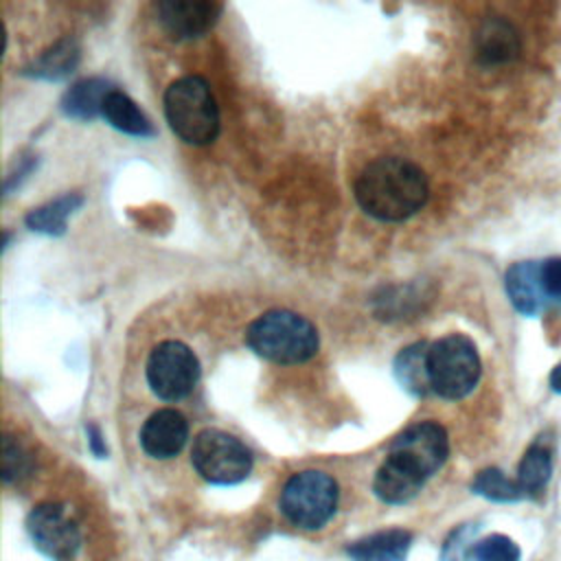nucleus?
<instances>
[{
  "label": "nucleus",
  "mask_w": 561,
  "mask_h": 561,
  "mask_svg": "<svg viewBox=\"0 0 561 561\" xmlns=\"http://www.w3.org/2000/svg\"><path fill=\"white\" fill-rule=\"evenodd\" d=\"M337 508V484L322 471L294 473L280 491L283 515L302 530L322 528Z\"/></svg>",
  "instance_id": "obj_5"
},
{
  "label": "nucleus",
  "mask_w": 561,
  "mask_h": 561,
  "mask_svg": "<svg viewBox=\"0 0 561 561\" xmlns=\"http://www.w3.org/2000/svg\"><path fill=\"white\" fill-rule=\"evenodd\" d=\"M427 342H414L405 348L394 359V377L397 381L412 394L423 397L432 390L430 386V373H427Z\"/></svg>",
  "instance_id": "obj_19"
},
{
  "label": "nucleus",
  "mask_w": 561,
  "mask_h": 561,
  "mask_svg": "<svg viewBox=\"0 0 561 561\" xmlns=\"http://www.w3.org/2000/svg\"><path fill=\"white\" fill-rule=\"evenodd\" d=\"M425 484V478L403 458L388 454L375 473L373 491L386 504L410 502Z\"/></svg>",
  "instance_id": "obj_12"
},
{
  "label": "nucleus",
  "mask_w": 561,
  "mask_h": 561,
  "mask_svg": "<svg viewBox=\"0 0 561 561\" xmlns=\"http://www.w3.org/2000/svg\"><path fill=\"white\" fill-rule=\"evenodd\" d=\"M504 285H506V294H508L513 307L522 316H537L548 305V298H546L543 285H541L539 261L513 263L506 270Z\"/></svg>",
  "instance_id": "obj_13"
},
{
  "label": "nucleus",
  "mask_w": 561,
  "mask_h": 561,
  "mask_svg": "<svg viewBox=\"0 0 561 561\" xmlns=\"http://www.w3.org/2000/svg\"><path fill=\"white\" fill-rule=\"evenodd\" d=\"M519 546L500 533H493L480 541H476L469 550V561H519Z\"/></svg>",
  "instance_id": "obj_23"
},
{
  "label": "nucleus",
  "mask_w": 561,
  "mask_h": 561,
  "mask_svg": "<svg viewBox=\"0 0 561 561\" xmlns=\"http://www.w3.org/2000/svg\"><path fill=\"white\" fill-rule=\"evenodd\" d=\"M199 379V362L195 353L178 340L160 342L147 359V381L156 397L180 401L188 397Z\"/></svg>",
  "instance_id": "obj_7"
},
{
  "label": "nucleus",
  "mask_w": 561,
  "mask_h": 561,
  "mask_svg": "<svg viewBox=\"0 0 561 561\" xmlns=\"http://www.w3.org/2000/svg\"><path fill=\"white\" fill-rule=\"evenodd\" d=\"M476 528L471 524L458 526L443 543L438 561H469V550H471V539H473Z\"/></svg>",
  "instance_id": "obj_25"
},
{
  "label": "nucleus",
  "mask_w": 561,
  "mask_h": 561,
  "mask_svg": "<svg viewBox=\"0 0 561 561\" xmlns=\"http://www.w3.org/2000/svg\"><path fill=\"white\" fill-rule=\"evenodd\" d=\"M539 274L548 302L561 305V256L539 261Z\"/></svg>",
  "instance_id": "obj_26"
},
{
  "label": "nucleus",
  "mask_w": 561,
  "mask_h": 561,
  "mask_svg": "<svg viewBox=\"0 0 561 561\" xmlns=\"http://www.w3.org/2000/svg\"><path fill=\"white\" fill-rule=\"evenodd\" d=\"M116 90L107 79L92 77L77 81L61 99V112L77 121H92L103 116V103Z\"/></svg>",
  "instance_id": "obj_16"
},
{
  "label": "nucleus",
  "mask_w": 561,
  "mask_h": 561,
  "mask_svg": "<svg viewBox=\"0 0 561 561\" xmlns=\"http://www.w3.org/2000/svg\"><path fill=\"white\" fill-rule=\"evenodd\" d=\"M83 204V197L77 193H66L39 208H33L26 215V226L35 232L44 234H64L66 232V221L68 217Z\"/></svg>",
  "instance_id": "obj_20"
},
{
  "label": "nucleus",
  "mask_w": 561,
  "mask_h": 561,
  "mask_svg": "<svg viewBox=\"0 0 561 561\" xmlns=\"http://www.w3.org/2000/svg\"><path fill=\"white\" fill-rule=\"evenodd\" d=\"M388 454L403 458L427 480L445 465L449 456V438L443 425L434 421H421L394 436Z\"/></svg>",
  "instance_id": "obj_9"
},
{
  "label": "nucleus",
  "mask_w": 561,
  "mask_h": 561,
  "mask_svg": "<svg viewBox=\"0 0 561 561\" xmlns=\"http://www.w3.org/2000/svg\"><path fill=\"white\" fill-rule=\"evenodd\" d=\"M248 346L276 364H302L318 353V331L300 313L274 309L261 313L245 331Z\"/></svg>",
  "instance_id": "obj_2"
},
{
  "label": "nucleus",
  "mask_w": 561,
  "mask_h": 561,
  "mask_svg": "<svg viewBox=\"0 0 561 561\" xmlns=\"http://www.w3.org/2000/svg\"><path fill=\"white\" fill-rule=\"evenodd\" d=\"M158 20L178 39L206 35L219 20L224 4L210 0H162L156 4Z\"/></svg>",
  "instance_id": "obj_10"
},
{
  "label": "nucleus",
  "mask_w": 561,
  "mask_h": 561,
  "mask_svg": "<svg viewBox=\"0 0 561 561\" xmlns=\"http://www.w3.org/2000/svg\"><path fill=\"white\" fill-rule=\"evenodd\" d=\"M77 64H79V46L72 39H61L55 46H50L37 61H33V66L26 68V75L57 81L68 77Z\"/></svg>",
  "instance_id": "obj_21"
},
{
  "label": "nucleus",
  "mask_w": 561,
  "mask_h": 561,
  "mask_svg": "<svg viewBox=\"0 0 561 561\" xmlns=\"http://www.w3.org/2000/svg\"><path fill=\"white\" fill-rule=\"evenodd\" d=\"M476 55L482 64H506L519 55V35L504 18H486L473 35Z\"/></svg>",
  "instance_id": "obj_14"
},
{
  "label": "nucleus",
  "mask_w": 561,
  "mask_h": 561,
  "mask_svg": "<svg viewBox=\"0 0 561 561\" xmlns=\"http://www.w3.org/2000/svg\"><path fill=\"white\" fill-rule=\"evenodd\" d=\"M191 465L210 484H237L248 478L252 454L228 432L202 430L193 440Z\"/></svg>",
  "instance_id": "obj_6"
},
{
  "label": "nucleus",
  "mask_w": 561,
  "mask_h": 561,
  "mask_svg": "<svg viewBox=\"0 0 561 561\" xmlns=\"http://www.w3.org/2000/svg\"><path fill=\"white\" fill-rule=\"evenodd\" d=\"M85 432H88V445H90V449H92V454L94 456H99V458H103L105 454H107V447H105V443H103V436H101V430L96 427V425H85Z\"/></svg>",
  "instance_id": "obj_27"
},
{
  "label": "nucleus",
  "mask_w": 561,
  "mask_h": 561,
  "mask_svg": "<svg viewBox=\"0 0 561 561\" xmlns=\"http://www.w3.org/2000/svg\"><path fill=\"white\" fill-rule=\"evenodd\" d=\"M471 491L476 495H482V497L491 500V502H517V500L526 497L519 482L508 478L497 467H489V469L478 471L473 482H471Z\"/></svg>",
  "instance_id": "obj_22"
},
{
  "label": "nucleus",
  "mask_w": 561,
  "mask_h": 561,
  "mask_svg": "<svg viewBox=\"0 0 561 561\" xmlns=\"http://www.w3.org/2000/svg\"><path fill=\"white\" fill-rule=\"evenodd\" d=\"M427 178L414 162L397 156L377 158L355 180V199L381 221H403L427 202Z\"/></svg>",
  "instance_id": "obj_1"
},
{
  "label": "nucleus",
  "mask_w": 561,
  "mask_h": 561,
  "mask_svg": "<svg viewBox=\"0 0 561 561\" xmlns=\"http://www.w3.org/2000/svg\"><path fill=\"white\" fill-rule=\"evenodd\" d=\"M412 546V533L403 528H388L348 543L351 561H405Z\"/></svg>",
  "instance_id": "obj_15"
},
{
  "label": "nucleus",
  "mask_w": 561,
  "mask_h": 561,
  "mask_svg": "<svg viewBox=\"0 0 561 561\" xmlns=\"http://www.w3.org/2000/svg\"><path fill=\"white\" fill-rule=\"evenodd\" d=\"M552 478V451L550 443L539 436L533 445L524 451L519 467H517V482L526 495H535L546 489Z\"/></svg>",
  "instance_id": "obj_18"
},
{
  "label": "nucleus",
  "mask_w": 561,
  "mask_h": 561,
  "mask_svg": "<svg viewBox=\"0 0 561 561\" xmlns=\"http://www.w3.org/2000/svg\"><path fill=\"white\" fill-rule=\"evenodd\" d=\"M31 469H33V458L26 451V447L18 438L7 434L2 440V480L15 482L28 476Z\"/></svg>",
  "instance_id": "obj_24"
},
{
  "label": "nucleus",
  "mask_w": 561,
  "mask_h": 561,
  "mask_svg": "<svg viewBox=\"0 0 561 561\" xmlns=\"http://www.w3.org/2000/svg\"><path fill=\"white\" fill-rule=\"evenodd\" d=\"M171 129L188 145H208L219 134V107L206 79L197 75L173 81L164 92Z\"/></svg>",
  "instance_id": "obj_3"
},
{
  "label": "nucleus",
  "mask_w": 561,
  "mask_h": 561,
  "mask_svg": "<svg viewBox=\"0 0 561 561\" xmlns=\"http://www.w3.org/2000/svg\"><path fill=\"white\" fill-rule=\"evenodd\" d=\"M103 118L118 131L129 136H153V125L145 112L121 90H112L103 103Z\"/></svg>",
  "instance_id": "obj_17"
},
{
  "label": "nucleus",
  "mask_w": 561,
  "mask_h": 561,
  "mask_svg": "<svg viewBox=\"0 0 561 561\" xmlns=\"http://www.w3.org/2000/svg\"><path fill=\"white\" fill-rule=\"evenodd\" d=\"M427 373L432 392L443 399L467 397L482 373L480 355L476 344L462 333H449L430 344Z\"/></svg>",
  "instance_id": "obj_4"
},
{
  "label": "nucleus",
  "mask_w": 561,
  "mask_h": 561,
  "mask_svg": "<svg viewBox=\"0 0 561 561\" xmlns=\"http://www.w3.org/2000/svg\"><path fill=\"white\" fill-rule=\"evenodd\" d=\"M548 381H550V388H552L554 392H559V394H561V362L550 370Z\"/></svg>",
  "instance_id": "obj_28"
},
{
  "label": "nucleus",
  "mask_w": 561,
  "mask_h": 561,
  "mask_svg": "<svg viewBox=\"0 0 561 561\" xmlns=\"http://www.w3.org/2000/svg\"><path fill=\"white\" fill-rule=\"evenodd\" d=\"M188 438V423L186 419L171 408H162L153 412L142 430H140V445L151 458H173L180 454Z\"/></svg>",
  "instance_id": "obj_11"
},
{
  "label": "nucleus",
  "mask_w": 561,
  "mask_h": 561,
  "mask_svg": "<svg viewBox=\"0 0 561 561\" xmlns=\"http://www.w3.org/2000/svg\"><path fill=\"white\" fill-rule=\"evenodd\" d=\"M35 548L53 561H70L81 546V530L66 504H37L26 517Z\"/></svg>",
  "instance_id": "obj_8"
}]
</instances>
